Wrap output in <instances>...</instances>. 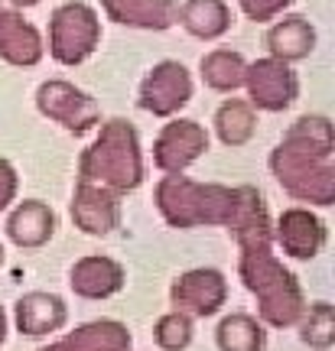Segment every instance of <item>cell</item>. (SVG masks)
<instances>
[{
  "label": "cell",
  "mask_w": 335,
  "mask_h": 351,
  "mask_svg": "<svg viewBox=\"0 0 335 351\" xmlns=\"http://www.w3.org/2000/svg\"><path fill=\"white\" fill-rule=\"evenodd\" d=\"M101 39L98 13L88 3H62L49 20V49L62 65H78L88 59Z\"/></svg>",
  "instance_id": "obj_5"
},
{
  "label": "cell",
  "mask_w": 335,
  "mask_h": 351,
  "mask_svg": "<svg viewBox=\"0 0 335 351\" xmlns=\"http://www.w3.org/2000/svg\"><path fill=\"white\" fill-rule=\"evenodd\" d=\"M244 82H248V91L257 108H267V111H280L290 101L297 98V75L286 69V62L280 59H261L254 62L244 72Z\"/></svg>",
  "instance_id": "obj_8"
},
{
  "label": "cell",
  "mask_w": 335,
  "mask_h": 351,
  "mask_svg": "<svg viewBox=\"0 0 335 351\" xmlns=\"http://www.w3.org/2000/svg\"><path fill=\"white\" fill-rule=\"evenodd\" d=\"M238 212L231 225L238 231V241L244 247L241 257V276L261 300V315L270 326L284 328L293 326L303 313V293L297 280L284 270V263L270 254V231H267V212L254 189H238Z\"/></svg>",
  "instance_id": "obj_1"
},
{
  "label": "cell",
  "mask_w": 335,
  "mask_h": 351,
  "mask_svg": "<svg viewBox=\"0 0 335 351\" xmlns=\"http://www.w3.org/2000/svg\"><path fill=\"white\" fill-rule=\"evenodd\" d=\"M173 302L179 313L211 315L224 302V280L215 270H192L173 287Z\"/></svg>",
  "instance_id": "obj_10"
},
{
  "label": "cell",
  "mask_w": 335,
  "mask_h": 351,
  "mask_svg": "<svg viewBox=\"0 0 335 351\" xmlns=\"http://www.w3.org/2000/svg\"><path fill=\"white\" fill-rule=\"evenodd\" d=\"M39 111L49 114L52 121L65 124L75 134H85L98 121V104L65 82H49L39 88Z\"/></svg>",
  "instance_id": "obj_7"
},
{
  "label": "cell",
  "mask_w": 335,
  "mask_h": 351,
  "mask_svg": "<svg viewBox=\"0 0 335 351\" xmlns=\"http://www.w3.org/2000/svg\"><path fill=\"white\" fill-rule=\"evenodd\" d=\"M189 339H192V328H189V319L183 313L163 315L160 319V326H157V341H160L163 348L179 351L189 345Z\"/></svg>",
  "instance_id": "obj_25"
},
{
  "label": "cell",
  "mask_w": 335,
  "mask_h": 351,
  "mask_svg": "<svg viewBox=\"0 0 335 351\" xmlns=\"http://www.w3.org/2000/svg\"><path fill=\"white\" fill-rule=\"evenodd\" d=\"M325 241V228L316 215L303 212V208H293L280 218V244H284L286 254L293 257H312V254L323 247Z\"/></svg>",
  "instance_id": "obj_14"
},
{
  "label": "cell",
  "mask_w": 335,
  "mask_h": 351,
  "mask_svg": "<svg viewBox=\"0 0 335 351\" xmlns=\"http://www.w3.org/2000/svg\"><path fill=\"white\" fill-rule=\"evenodd\" d=\"M176 20H183V26H186L192 36L215 39L231 26V10L224 7V0H186L179 7Z\"/></svg>",
  "instance_id": "obj_18"
},
{
  "label": "cell",
  "mask_w": 335,
  "mask_h": 351,
  "mask_svg": "<svg viewBox=\"0 0 335 351\" xmlns=\"http://www.w3.org/2000/svg\"><path fill=\"white\" fill-rule=\"evenodd\" d=\"M244 72H248L244 59L231 49H215L202 59V78H205V85L218 88V91H231V88L244 85Z\"/></svg>",
  "instance_id": "obj_20"
},
{
  "label": "cell",
  "mask_w": 335,
  "mask_h": 351,
  "mask_svg": "<svg viewBox=\"0 0 335 351\" xmlns=\"http://www.w3.org/2000/svg\"><path fill=\"white\" fill-rule=\"evenodd\" d=\"M290 3H293V0H241V10L248 13L251 20L264 23V20H270L277 13H284Z\"/></svg>",
  "instance_id": "obj_26"
},
{
  "label": "cell",
  "mask_w": 335,
  "mask_h": 351,
  "mask_svg": "<svg viewBox=\"0 0 335 351\" xmlns=\"http://www.w3.org/2000/svg\"><path fill=\"white\" fill-rule=\"evenodd\" d=\"M140 150H137V134L134 127L124 121H111L101 130L98 143L82 156V182L101 189H114V192H127L140 182Z\"/></svg>",
  "instance_id": "obj_4"
},
{
  "label": "cell",
  "mask_w": 335,
  "mask_h": 351,
  "mask_svg": "<svg viewBox=\"0 0 335 351\" xmlns=\"http://www.w3.org/2000/svg\"><path fill=\"white\" fill-rule=\"evenodd\" d=\"M267 46H270L273 59H280V62L303 59L316 46V33H312V26L303 16H286L267 33Z\"/></svg>",
  "instance_id": "obj_17"
},
{
  "label": "cell",
  "mask_w": 335,
  "mask_h": 351,
  "mask_svg": "<svg viewBox=\"0 0 335 351\" xmlns=\"http://www.w3.org/2000/svg\"><path fill=\"white\" fill-rule=\"evenodd\" d=\"M218 345L222 351H261L264 332L251 315H231L218 328Z\"/></svg>",
  "instance_id": "obj_22"
},
{
  "label": "cell",
  "mask_w": 335,
  "mask_h": 351,
  "mask_svg": "<svg viewBox=\"0 0 335 351\" xmlns=\"http://www.w3.org/2000/svg\"><path fill=\"white\" fill-rule=\"evenodd\" d=\"M303 339L310 341L312 348H329L335 341V315L329 302H316L310 313V322L303 328Z\"/></svg>",
  "instance_id": "obj_24"
},
{
  "label": "cell",
  "mask_w": 335,
  "mask_h": 351,
  "mask_svg": "<svg viewBox=\"0 0 335 351\" xmlns=\"http://www.w3.org/2000/svg\"><path fill=\"white\" fill-rule=\"evenodd\" d=\"M101 7L114 23L140 29H166L179 16L176 0H101Z\"/></svg>",
  "instance_id": "obj_11"
},
{
  "label": "cell",
  "mask_w": 335,
  "mask_h": 351,
  "mask_svg": "<svg viewBox=\"0 0 335 351\" xmlns=\"http://www.w3.org/2000/svg\"><path fill=\"white\" fill-rule=\"evenodd\" d=\"M121 283H124V270L108 257H85L72 270V289L88 300L111 296L114 289H121Z\"/></svg>",
  "instance_id": "obj_15"
},
{
  "label": "cell",
  "mask_w": 335,
  "mask_h": 351,
  "mask_svg": "<svg viewBox=\"0 0 335 351\" xmlns=\"http://www.w3.org/2000/svg\"><path fill=\"white\" fill-rule=\"evenodd\" d=\"M273 173L280 186L303 202L332 205L335 169H332V124L325 117H303L273 150Z\"/></svg>",
  "instance_id": "obj_2"
},
{
  "label": "cell",
  "mask_w": 335,
  "mask_h": 351,
  "mask_svg": "<svg viewBox=\"0 0 335 351\" xmlns=\"http://www.w3.org/2000/svg\"><path fill=\"white\" fill-rule=\"evenodd\" d=\"M202 150H209V134L196 121H176L157 140V166L163 173H183Z\"/></svg>",
  "instance_id": "obj_9"
},
{
  "label": "cell",
  "mask_w": 335,
  "mask_h": 351,
  "mask_svg": "<svg viewBox=\"0 0 335 351\" xmlns=\"http://www.w3.org/2000/svg\"><path fill=\"white\" fill-rule=\"evenodd\" d=\"M189 98H192V82H189V72L179 62L157 65L140 88V104L147 111L160 114V117L179 111Z\"/></svg>",
  "instance_id": "obj_6"
},
{
  "label": "cell",
  "mask_w": 335,
  "mask_h": 351,
  "mask_svg": "<svg viewBox=\"0 0 335 351\" xmlns=\"http://www.w3.org/2000/svg\"><path fill=\"white\" fill-rule=\"evenodd\" d=\"M43 56V39L36 26H30L13 10L0 13V59L13 65H36Z\"/></svg>",
  "instance_id": "obj_12"
},
{
  "label": "cell",
  "mask_w": 335,
  "mask_h": 351,
  "mask_svg": "<svg viewBox=\"0 0 335 351\" xmlns=\"http://www.w3.org/2000/svg\"><path fill=\"white\" fill-rule=\"evenodd\" d=\"M72 218L78 221V228H85L88 234H108L117 225V199L108 189L82 182V189L75 192L72 202Z\"/></svg>",
  "instance_id": "obj_13"
},
{
  "label": "cell",
  "mask_w": 335,
  "mask_h": 351,
  "mask_svg": "<svg viewBox=\"0 0 335 351\" xmlns=\"http://www.w3.org/2000/svg\"><path fill=\"white\" fill-rule=\"evenodd\" d=\"M215 124H218V134L228 147H241L254 134V114L244 101H228V104H222Z\"/></svg>",
  "instance_id": "obj_23"
},
{
  "label": "cell",
  "mask_w": 335,
  "mask_h": 351,
  "mask_svg": "<svg viewBox=\"0 0 335 351\" xmlns=\"http://www.w3.org/2000/svg\"><path fill=\"white\" fill-rule=\"evenodd\" d=\"M10 3H13V7H36L39 0H10Z\"/></svg>",
  "instance_id": "obj_28"
},
{
  "label": "cell",
  "mask_w": 335,
  "mask_h": 351,
  "mask_svg": "<svg viewBox=\"0 0 335 351\" xmlns=\"http://www.w3.org/2000/svg\"><path fill=\"white\" fill-rule=\"evenodd\" d=\"M65 322V306L49 293H30L16 306V326L23 335H46Z\"/></svg>",
  "instance_id": "obj_16"
},
{
  "label": "cell",
  "mask_w": 335,
  "mask_h": 351,
  "mask_svg": "<svg viewBox=\"0 0 335 351\" xmlns=\"http://www.w3.org/2000/svg\"><path fill=\"white\" fill-rule=\"evenodd\" d=\"M238 189L224 186H199L189 182L183 176H170L163 179L157 189V202L166 221L176 228H192V225H231L238 212Z\"/></svg>",
  "instance_id": "obj_3"
},
{
  "label": "cell",
  "mask_w": 335,
  "mask_h": 351,
  "mask_svg": "<svg viewBox=\"0 0 335 351\" xmlns=\"http://www.w3.org/2000/svg\"><path fill=\"white\" fill-rule=\"evenodd\" d=\"M13 192H16V173H13L10 163L0 160V208L13 199Z\"/></svg>",
  "instance_id": "obj_27"
},
{
  "label": "cell",
  "mask_w": 335,
  "mask_h": 351,
  "mask_svg": "<svg viewBox=\"0 0 335 351\" xmlns=\"http://www.w3.org/2000/svg\"><path fill=\"white\" fill-rule=\"evenodd\" d=\"M3 328H7V322H3V313H0V339H3Z\"/></svg>",
  "instance_id": "obj_29"
},
{
  "label": "cell",
  "mask_w": 335,
  "mask_h": 351,
  "mask_svg": "<svg viewBox=\"0 0 335 351\" xmlns=\"http://www.w3.org/2000/svg\"><path fill=\"white\" fill-rule=\"evenodd\" d=\"M69 341H72L75 351H127L130 348V335L117 322H91V326L72 332Z\"/></svg>",
  "instance_id": "obj_21"
},
{
  "label": "cell",
  "mask_w": 335,
  "mask_h": 351,
  "mask_svg": "<svg viewBox=\"0 0 335 351\" xmlns=\"http://www.w3.org/2000/svg\"><path fill=\"white\" fill-rule=\"evenodd\" d=\"M52 225H56V218H52V212L43 202H23V205L13 212L7 231H10V238L16 241L20 247H39V244L52 234Z\"/></svg>",
  "instance_id": "obj_19"
},
{
  "label": "cell",
  "mask_w": 335,
  "mask_h": 351,
  "mask_svg": "<svg viewBox=\"0 0 335 351\" xmlns=\"http://www.w3.org/2000/svg\"><path fill=\"white\" fill-rule=\"evenodd\" d=\"M0 13H3V7H0Z\"/></svg>",
  "instance_id": "obj_30"
}]
</instances>
